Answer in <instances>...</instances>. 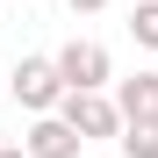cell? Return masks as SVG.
Returning <instances> with one entry per match:
<instances>
[{
  "label": "cell",
  "mask_w": 158,
  "mask_h": 158,
  "mask_svg": "<svg viewBox=\"0 0 158 158\" xmlns=\"http://www.w3.org/2000/svg\"><path fill=\"white\" fill-rule=\"evenodd\" d=\"M115 108H122V122H158V72H137V79H122Z\"/></svg>",
  "instance_id": "5b68a950"
},
{
  "label": "cell",
  "mask_w": 158,
  "mask_h": 158,
  "mask_svg": "<svg viewBox=\"0 0 158 158\" xmlns=\"http://www.w3.org/2000/svg\"><path fill=\"white\" fill-rule=\"evenodd\" d=\"M7 86H15V101H22L29 115H50V108H58V94H65V79H58V65H50V58H22Z\"/></svg>",
  "instance_id": "3957f363"
},
{
  "label": "cell",
  "mask_w": 158,
  "mask_h": 158,
  "mask_svg": "<svg viewBox=\"0 0 158 158\" xmlns=\"http://www.w3.org/2000/svg\"><path fill=\"white\" fill-rule=\"evenodd\" d=\"M129 36L144 50H158V0H137V15H129Z\"/></svg>",
  "instance_id": "52a82bcc"
},
{
  "label": "cell",
  "mask_w": 158,
  "mask_h": 158,
  "mask_svg": "<svg viewBox=\"0 0 158 158\" xmlns=\"http://www.w3.org/2000/svg\"><path fill=\"white\" fill-rule=\"evenodd\" d=\"M65 7H72V15H101L108 0H65Z\"/></svg>",
  "instance_id": "ba28073f"
},
{
  "label": "cell",
  "mask_w": 158,
  "mask_h": 158,
  "mask_svg": "<svg viewBox=\"0 0 158 158\" xmlns=\"http://www.w3.org/2000/svg\"><path fill=\"white\" fill-rule=\"evenodd\" d=\"M22 151L29 158H79V137L65 129V115H36L29 137H22Z\"/></svg>",
  "instance_id": "277c9868"
},
{
  "label": "cell",
  "mask_w": 158,
  "mask_h": 158,
  "mask_svg": "<svg viewBox=\"0 0 158 158\" xmlns=\"http://www.w3.org/2000/svg\"><path fill=\"white\" fill-rule=\"evenodd\" d=\"M0 158H29V151H7V144H0Z\"/></svg>",
  "instance_id": "9c48e42d"
},
{
  "label": "cell",
  "mask_w": 158,
  "mask_h": 158,
  "mask_svg": "<svg viewBox=\"0 0 158 158\" xmlns=\"http://www.w3.org/2000/svg\"><path fill=\"white\" fill-rule=\"evenodd\" d=\"M50 65H58V79H65V86H108V79H115L108 50H101L94 36H72V43H65V50H58Z\"/></svg>",
  "instance_id": "7a4b0ae2"
},
{
  "label": "cell",
  "mask_w": 158,
  "mask_h": 158,
  "mask_svg": "<svg viewBox=\"0 0 158 158\" xmlns=\"http://www.w3.org/2000/svg\"><path fill=\"white\" fill-rule=\"evenodd\" d=\"M122 158H158V122H122Z\"/></svg>",
  "instance_id": "8992f818"
},
{
  "label": "cell",
  "mask_w": 158,
  "mask_h": 158,
  "mask_svg": "<svg viewBox=\"0 0 158 158\" xmlns=\"http://www.w3.org/2000/svg\"><path fill=\"white\" fill-rule=\"evenodd\" d=\"M50 115H65V129H72L79 144H94V137H122V108H115L101 86H65Z\"/></svg>",
  "instance_id": "6da1fadb"
}]
</instances>
